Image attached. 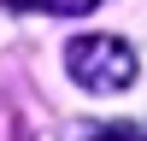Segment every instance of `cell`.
I'll return each instance as SVG.
<instances>
[{
  "label": "cell",
  "instance_id": "obj_2",
  "mask_svg": "<svg viewBox=\"0 0 147 141\" xmlns=\"http://www.w3.org/2000/svg\"><path fill=\"white\" fill-rule=\"evenodd\" d=\"M0 6H12V12H47V18H82V12L106 6V0H0Z\"/></svg>",
  "mask_w": 147,
  "mask_h": 141
},
{
  "label": "cell",
  "instance_id": "obj_3",
  "mask_svg": "<svg viewBox=\"0 0 147 141\" xmlns=\"http://www.w3.org/2000/svg\"><path fill=\"white\" fill-rule=\"evenodd\" d=\"M71 141H147L141 124H94V129H71Z\"/></svg>",
  "mask_w": 147,
  "mask_h": 141
},
{
  "label": "cell",
  "instance_id": "obj_1",
  "mask_svg": "<svg viewBox=\"0 0 147 141\" xmlns=\"http://www.w3.org/2000/svg\"><path fill=\"white\" fill-rule=\"evenodd\" d=\"M65 70L88 94H118L141 77V59L118 35H77V41H65Z\"/></svg>",
  "mask_w": 147,
  "mask_h": 141
}]
</instances>
